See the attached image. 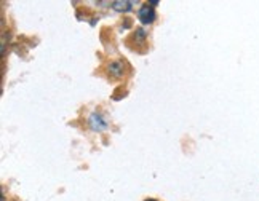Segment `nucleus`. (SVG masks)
<instances>
[{"label":"nucleus","instance_id":"20e7f679","mask_svg":"<svg viewBox=\"0 0 259 201\" xmlns=\"http://www.w3.org/2000/svg\"><path fill=\"white\" fill-rule=\"evenodd\" d=\"M135 2H123V0H115V2L111 4V7L115 10V12H130V10L133 8Z\"/></svg>","mask_w":259,"mask_h":201},{"label":"nucleus","instance_id":"39448f33","mask_svg":"<svg viewBox=\"0 0 259 201\" xmlns=\"http://www.w3.org/2000/svg\"><path fill=\"white\" fill-rule=\"evenodd\" d=\"M144 201H157V199H152V198H149V199H144Z\"/></svg>","mask_w":259,"mask_h":201},{"label":"nucleus","instance_id":"f03ea898","mask_svg":"<svg viewBox=\"0 0 259 201\" xmlns=\"http://www.w3.org/2000/svg\"><path fill=\"white\" fill-rule=\"evenodd\" d=\"M88 125H90V128L93 129V131H104V129L107 128V123H106V120L103 118V115L101 114H92L90 115V118H88Z\"/></svg>","mask_w":259,"mask_h":201},{"label":"nucleus","instance_id":"7ed1b4c3","mask_svg":"<svg viewBox=\"0 0 259 201\" xmlns=\"http://www.w3.org/2000/svg\"><path fill=\"white\" fill-rule=\"evenodd\" d=\"M123 72H125V66H123L122 61H114L107 67V74L111 77H114V78H120L123 75Z\"/></svg>","mask_w":259,"mask_h":201},{"label":"nucleus","instance_id":"f257e3e1","mask_svg":"<svg viewBox=\"0 0 259 201\" xmlns=\"http://www.w3.org/2000/svg\"><path fill=\"white\" fill-rule=\"evenodd\" d=\"M138 18H139V21H141L143 24H151L155 21V10L151 7V5H143L141 8H139V13H138Z\"/></svg>","mask_w":259,"mask_h":201}]
</instances>
